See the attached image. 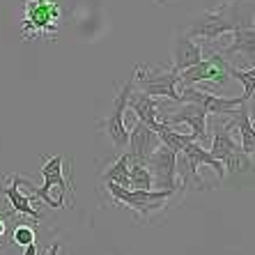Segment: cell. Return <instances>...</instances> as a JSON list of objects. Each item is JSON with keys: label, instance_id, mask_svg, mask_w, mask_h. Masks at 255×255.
<instances>
[{"label": "cell", "instance_id": "cell-9", "mask_svg": "<svg viewBox=\"0 0 255 255\" xmlns=\"http://www.w3.org/2000/svg\"><path fill=\"white\" fill-rule=\"evenodd\" d=\"M230 76L223 69V58L219 53H209L189 69L179 71V85H196V83H219L226 85Z\"/></svg>", "mask_w": 255, "mask_h": 255}, {"label": "cell", "instance_id": "cell-2", "mask_svg": "<svg viewBox=\"0 0 255 255\" xmlns=\"http://www.w3.org/2000/svg\"><path fill=\"white\" fill-rule=\"evenodd\" d=\"M62 21V7L58 0H23L21 35L30 39H55Z\"/></svg>", "mask_w": 255, "mask_h": 255}, {"label": "cell", "instance_id": "cell-7", "mask_svg": "<svg viewBox=\"0 0 255 255\" xmlns=\"http://www.w3.org/2000/svg\"><path fill=\"white\" fill-rule=\"evenodd\" d=\"M163 118H159V122L163 125H170V127H179V125H186L191 127V133L196 138V142H205L207 140V111L200 106V104H186L182 101L179 108H166V111H161Z\"/></svg>", "mask_w": 255, "mask_h": 255}, {"label": "cell", "instance_id": "cell-10", "mask_svg": "<svg viewBox=\"0 0 255 255\" xmlns=\"http://www.w3.org/2000/svg\"><path fill=\"white\" fill-rule=\"evenodd\" d=\"M175 159L177 154L172 152L170 147L161 145L154 154L147 159V168L152 172V179H154V189L159 191H182L177 182V170H175Z\"/></svg>", "mask_w": 255, "mask_h": 255}, {"label": "cell", "instance_id": "cell-12", "mask_svg": "<svg viewBox=\"0 0 255 255\" xmlns=\"http://www.w3.org/2000/svg\"><path fill=\"white\" fill-rule=\"evenodd\" d=\"M30 189V198H39L44 200V205L53 209H62L67 207V198L74 196V184H71V175H60V177H46L44 184L39 189L28 186Z\"/></svg>", "mask_w": 255, "mask_h": 255}, {"label": "cell", "instance_id": "cell-26", "mask_svg": "<svg viewBox=\"0 0 255 255\" xmlns=\"http://www.w3.org/2000/svg\"><path fill=\"white\" fill-rule=\"evenodd\" d=\"M44 255H60V242H55L53 246H51V249H48Z\"/></svg>", "mask_w": 255, "mask_h": 255}, {"label": "cell", "instance_id": "cell-25", "mask_svg": "<svg viewBox=\"0 0 255 255\" xmlns=\"http://www.w3.org/2000/svg\"><path fill=\"white\" fill-rule=\"evenodd\" d=\"M23 255H42V251H39V246H37V242L28 244V246H25V251H23Z\"/></svg>", "mask_w": 255, "mask_h": 255}, {"label": "cell", "instance_id": "cell-23", "mask_svg": "<svg viewBox=\"0 0 255 255\" xmlns=\"http://www.w3.org/2000/svg\"><path fill=\"white\" fill-rule=\"evenodd\" d=\"M37 239V232L32 226H23V223H18L16 228H14L12 232V242L18 244V246H28V244H32Z\"/></svg>", "mask_w": 255, "mask_h": 255}, {"label": "cell", "instance_id": "cell-4", "mask_svg": "<svg viewBox=\"0 0 255 255\" xmlns=\"http://www.w3.org/2000/svg\"><path fill=\"white\" fill-rule=\"evenodd\" d=\"M232 129H235V120L230 122H216L214 125V136H212V147L209 154L214 159H219L226 168V172L235 175V172H251L253 163L249 161V154H244L239 142L232 138Z\"/></svg>", "mask_w": 255, "mask_h": 255}, {"label": "cell", "instance_id": "cell-22", "mask_svg": "<svg viewBox=\"0 0 255 255\" xmlns=\"http://www.w3.org/2000/svg\"><path fill=\"white\" fill-rule=\"evenodd\" d=\"M67 166H65V156H48L44 159V166H42V177H60V175H67Z\"/></svg>", "mask_w": 255, "mask_h": 255}, {"label": "cell", "instance_id": "cell-17", "mask_svg": "<svg viewBox=\"0 0 255 255\" xmlns=\"http://www.w3.org/2000/svg\"><path fill=\"white\" fill-rule=\"evenodd\" d=\"M182 152H184L186 156H191V159L196 161L198 166H207V168H212V170L216 172V177H219V179H223V177L228 175L226 168H223V163H221L219 159H214V156L209 154V149H205V147L200 145V142H196V140L189 142V145H186V147L182 149Z\"/></svg>", "mask_w": 255, "mask_h": 255}, {"label": "cell", "instance_id": "cell-13", "mask_svg": "<svg viewBox=\"0 0 255 255\" xmlns=\"http://www.w3.org/2000/svg\"><path fill=\"white\" fill-rule=\"evenodd\" d=\"M159 106L161 101L156 97H149L140 90H133L129 95V101H127V111L133 113V118L142 125H147L152 131L161 133L163 131V122H159Z\"/></svg>", "mask_w": 255, "mask_h": 255}, {"label": "cell", "instance_id": "cell-15", "mask_svg": "<svg viewBox=\"0 0 255 255\" xmlns=\"http://www.w3.org/2000/svg\"><path fill=\"white\" fill-rule=\"evenodd\" d=\"M205 58L202 53V44L196 42L193 37H189L184 30H177L175 42H172V69L184 71L189 67H193L196 62Z\"/></svg>", "mask_w": 255, "mask_h": 255}, {"label": "cell", "instance_id": "cell-18", "mask_svg": "<svg viewBox=\"0 0 255 255\" xmlns=\"http://www.w3.org/2000/svg\"><path fill=\"white\" fill-rule=\"evenodd\" d=\"M101 179H104V184H106V182H113V184L122 186V189H131L129 156H127V152H125V154H120V159L115 161V163H111V168L101 175Z\"/></svg>", "mask_w": 255, "mask_h": 255}, {"label": "cell", "instance_id": "cell-8", "mask_svg": "<svg viewBox=\"0 0 255 255\" xmlns=\"http://www.w3.org/2000/svg\"><path fill=\"white\" fill-rule=\"evenodd\" d=\"M179 99L186 104H200L207 115H230L235 108L244 104V97H219L214 95L212 90H196L193 85H182L177 88Z\"/></svg>", "mask_w": 255, "mask_h": 255}, {"label": "cell", "instance_id": "cell-27", "mask_svg": "<svg viewBox=\"0 0 255 255\" xmlns=\"http://www.w3.org/2000/svg\"><path fill=\"white\" fill-rule=\"evenodd\" d=\"M154 2H156V5H159V7H163V5H168L170 0H154Z\"/></svg>", "mask_w": 255, "mask_h": 255}, {"label": "cell", "instance_id": "cell-5", "mask_svg": "<svg viewBox=\"0 0 255 255\" xmlns=\"http://www.w3.org/2000/svg\"><path fill=\"white\" fill-rule=\"evenodd\" d=\"M133 83L140 92L149 97H166L172 104H182L179 99V71L172 67H156V65H140L133 71Z\"/></svg>", "mask_w": 255, "mask_h": 255}, {"label": "cell", "instance_id": "cell-24", "mask_svg": "<svg viewBox=\"0 0 255 255\" xmlns=\"http://www.w3.org/2000/svg\"><path fill=\"white\" fill-rule=\"evenodd\" d=\"M246 108H249V118H251V125L255 127V95L246 101Z\"/></svg>", "mask_w": 255, "mask_h": 255}, {"label": "cell", "instance_id": "cell-16", "mask_svg": "<svg viewBox=\"0 0 255 255\" xmlns=\"http://www.w3.org/2000/svg\"><path fill=\"white\" fill-rule=\"evenodd\" d=\"M7 182H9V184H7L5 189H0V193L9 200L12 212L14 214H21V216H30V219H35V221L42 219V214L32 207V198L25 196L23 191H21V186H25L30 179L23 177V175H9V177H7Z\"/></svg>", "mask_w": 255, "mask_h": 255}, {"label": "cell", "instance_id": "cell-14", "mask_svg": "<svg viewBox=\"0 0 255 255\" xmlns=\"http://www.w3.org/2000/svg\"><path fill=\"white\" fill-rule=\"evenodd\" d=\"M230 42L228 46H221V51H214L219 53L221 58H242L244 62L255 67V28H244V30H235L228 37Z\"/></svg>", "mask_w": 255, "mask_h": 255}, {"label": "cell", "instance_id": "cell-21", "mask_svg": "<svg viewBox=\"0 0 255 255\" xmlns=\"http://www.w3.org/2000/svg\"><path fill=\"white\" fill-rule=\"evenodd\" d=\"M129 179H131V189H140V191L154 189V179H152L147 163L129 161Z\"/></svg>", "mask_w": 255, "mask_h": 255}, {"label": "cell", "instance_id": "cell-6", "mask_svg": "<svg viewBox=\"0 0 255 255\" xmlns=\"http://www.w3.org/2000/svg\"><path fill=\"white\" fill-rule=\"evenodd\" d=\"M133 88H136L133 76H129V81H127V83L120 88L118 95H115L113 106H111V115L97 122V127L106 133L108 140L113 142V147L118 149V152H122V149L127 147V142H129V129H127V125H125V113H127V101H129V95L133 92Z\"/></svg>", "mask_w": 255, "mask_h": 255}, {"label": "cell", "instance_id": "cell-20", "mask_svg": "<svg viewBox=\"0 0 255 255\" xmlns=\"http://www.w3.org/2000/svg\"><path fill=\"white\" fill-rule=\"evenodd\" d=\"M159 138H161V145L170 147L175 154H177V152H182V149H184L189 142L196 140V138H193V133H184V131H177L175 127H170V125H163V131L159 133Z\"/></svg>", "mask_w": 255, "mask_h": 255}, {"label": "cell", "instance_id": "cell-3", "mask_svg": "<svg viewBox=\"0 0 255 255\" xmlns=\"http://www.w3.org/2000/svg\"><path fill=\"white\" fill-rule=\"evenodd\" d=\"M106 189L111 193V198L115 200V205L120 207H129L140 216L142 221H149L154 214H159L161 209H166V202L170 200L177 191H159V189H149V191H140V189H122V186L106 182Z\"/></svg>", "mask_w": 255, "mask_h": 255}, {"label": "cell", "instance_id": "cell-19", "mask_svg": "<svg viewBox=\"0 0 255 255\" xmlns=\"http://www.w3.org/2000/svg\"><path fill=\"white\" fill-rule=\"evenodd\" d=\"M223 69H226V74L230 78H235V81H239V83L244 85V101H249L251 97L255 95V67H251L249 71H242L237 69V67L232 65V62H228L226 58H223Z\"/></svg>", "mask_w": 255, "mask_h": 255}, {"label": "cell", "instance_id": "cell-1", "mask_svg": "<svg viewBox=\"0 0 255 255\" xmlns=\"http://www.w3.org/2000/svg\"><path fill=\"white\" fill-rule=\"evenodd\" d=\"M255 28V2L246 0H228L216 9H207L191 18L184 32L193 39L216 42L219 37L230 35L235 30Z\"/></svg>", "mask_w": 255, "mask_h": 255}, {"label": "cell", "instance_id": "cell-11", "mask_svg": "<svg viewBox=\"0 0 255 255\" xmlns=\"http://www.w3.org/2000/svg\"><path fill=\"white\" fill-rule=\"evenodd\" d=\"M127 156L129 161H138V163H147V159L154 154L156 149L161 147V138L156 131H152L147 125H142V122H133L129 131V142H127Z\"/></svg>", "mask_w": 255, "mask_h": 255}]
</instances>
